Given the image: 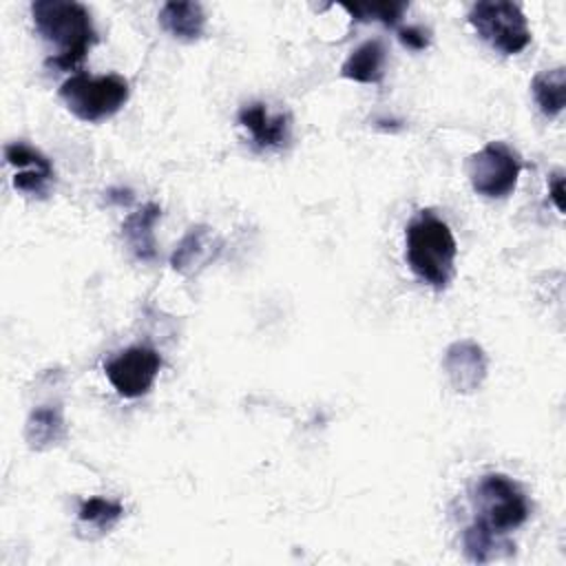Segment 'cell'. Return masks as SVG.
Returning a JSON list of instances; mask_svg holds the SVG:
<instances>
[{
  "instance_id": "obj_1",
  "label": "cell",
  "mask_w": 566,
  "mask_h": 566,
  "mask_svg": "<svg viewBox=\"0 0 566 566\" xmlns=\"http://www.w3.org/2000/svg\"><path fill=\"white\" fill-rule=\"evenodd\" d=\"M31 18L38 35L55 46V53L46 60L53 71L77 69L97 42L91 11L75 0H35Z\"/></svg>"
},
{
  "instance_id": "obj_2",
  "label": "cell",
  "mask_w": 566,
  "mask_h": 566,
  "mask_svg": "<svg viewBox=\"0 0 566 566\" xmlns=\"http://www.w3.org/2000/svg\"><path fill=\"white\" fill-rule=\"evenodd\" d=\"M407 239V263L411 272L433 290H444L453 279V265L458 256V243L451 228L422 210L409 221L405 230Z\"/></svg>"
},
{
  "instance_id": "obj_3",
  "label": "cell",
  "mask_w": 566,
  "mask_h": 566,
  "mask_svg": "<svg viewBox=\"0 0 566 566\" xmlns=\"http://www.w3.org/2000/svg\"><path fill=\"white\" fill-rule=\"evenodd\" d=\"M60 97L77 119L93 124L113 117L128 102L130 84L117 73H77L62 82Z\"/></svg>"
},
{
  "instance_id": "obj_4",
  "label": "cell",
  "mask_w": 566,
  "mask_h": 566,
  "mask_svg": "<svg viewBox=\"0 0 566 566\" xmlns=\"http://www.w3.org/2000/svg\"><path fill=\"white\" fill-rule=\"evenodd\" d=\"M473 504L475 522L502 535L522 526L531 515L522 486L504 473L482 475L473 491Z\"/></svg>"
},
{
  "instance_id": "obj_5",
  "label": "cell",
  "mask_w": 566,
  "mask_h": 566,
  "mask_svg": "<svg viewBox=\"0 0 566 566\" xmlns=\"http://www.w3.org/2000/svg\"><path fill=\"white\" fill-rule=\"evenodd\" d=\"M469 24L497 53L515 55L531 42V29L520 4L506 0H482L469 11Z\"/></svg>"
},
{
  "instance_id": "obj_6",
  "label": "cell",
  "mask_w": 566,
  "mask_h": 566,
  "mask_svg": "<svg viewBox=\"0 0 566 566\" xmlns=\"http://www.w3.org/2000/svg\"><path fill=\"white\" fill-rule=\"evenodd\" d=\"M522 170V159L504 142H489L467 159V175L471 188L489 199L509 197Z\"/></svg>"
},
{
  "instance_id": "obj_7",
  "label": "cell",
  "mask_w": 566,
  "mask_h": 566,
  "mask_svg": "<svg viewBox=\"0 0 566 566\" xmlns=\"http://www.w3.org/2000/svg\"><path fill=\"white\" fill-rule=\"evenodd\" d=\"M161 369V356L148 345H133L104 365L106 378L124 398L148 394Z\"/></svg>"
},
{
  "instance_id": "obj_8",
  "label": "cell",
  "mask_w": 566,
  "mask_h": 566,
  "mask_svg": "<svg viewBox=\"0 0 566 566\" xmlns=\"http://www.w3.org/2000/svg\"><path fill=\"white\" fill-rule=\"evenodd\" d=\"M4 159L13 168V188L29 195L44 199L55 184L53 164L33 146L24 142H11L4 146Z\"/></svg>"
},
{
  "instance_id": "obj_9",
  "label": "cell",
  "mask_w": 566,
  "mask_h": 566,
  "mask_svg": "<svg viewBox=\"0 0 566 566\" xmlns=\"http://www.w3.org/2000/svg\"><path fill=\"white\" fill-rule=\"evenodd\" d=\"M237 122L250 133L256 150L283 148L292 137V117L287 113H270L263 102L245 104L239 111Z\"/></svg>"
},
{
  "instance_id": "obj_10",
  "label": "cell",
  "mask_w": 566,
  "mask_h": 566,
  "mask_svg": "<svg viewBox=\"0 0 566 566\" xmlns=\"http://www.w3.org/2000/svg\"><path fill=\"white\" fill-rule=\"evenodd\" d=\"M442 367L458 394H473L486 378V354L473 340H455L447 347Z\"/></svg>"
},
{
  "instance_id": "obj_11",
  "label": "cell",
  "mask_w": 566,
  "mask_h": 566,
  "mask_svg": "<svg viewBox=\"0 0 566 566\" xmlns=\"http://www.w3.org/2000/svg\"><path fill=\"white\" fill-rule=\"evenodd\" d=\"M223 241L210 226H192L170 254V265L184 276H195L221 254Z\"/></svg>"
},
{
  "instance_id": "obj_12",
  "label": "cell",
  "mask_w": 566,
  "mask_h": 566,
  "mask_svg": "<svg viewBox=\"0 0 566 566\" xmlns=\"http://www.w3.org/2000/svg\"><path fill=\"white\" fill-rule=\"evenodd\" d=\"M161 217V208L157 203H146L139 210L130 212L122 223V237L128 243L130 252L139 261H155L157 243H155V223Z\"/></svg>"
},
{
  "instance_id": "obj_13",
  "label": "cell",
  "mask_w": 566,
  "mask_h": 566,
  "mask_svg": "<svg viewBox=\"0 0 566 566\" xmlns=\"http://www.w3.org/2000/svg\"><path fill=\"white\" fill-rule=\"evenodd\" d=\"M159 24L172 38L195 42L203 35L206 13L199 2H166L159 9Z\"/></svg>"
},
{
  "instance_id": "obj_14",
  "label": "cell",
  "mask_w": 566,
  "mask_h": 566,
  "mask_svg": "<svg viewBox=\"0 0 566 566\" xmlns=\"http://www.w3.org/2000/svg\"><path fill=\"white\" fill-rule=\"evenodd\" d=\"M387 51L380 40H367L343 62L340 75L360 84H378L385 77Z\"/></svg>"
},
{
  "instance_id": "obj_15",
  "label": "cell",
  "mask_w": 566,
  "mask_h": 566,
  "mask_svg": "<svg viewBox=\"0 0 566 566\" xmlns=\"http://www.w3.org/2000/svg\"><path fill=\"white\" fill-rule=\"evenodd\" d=\"M66 438V422L60 407H38L31 411L27 427H24V440L31 449L44 451L53 444H60Z\"/></svg>"
},
{
  "instance_id": "obj_16",
  "label": "cell",
  "mask_w": 566,
  "mask_h": 566,
  "mask_svg": "<svg viewBox=\"0 0 566 566\" xmlns=\"http://www.w3.org/2000/svg\"><path fill=\"white\" fill-rule=\"evenodd\" d=\"M531 93L542 115H546L548 119L562 115L566 106V69L555 66L537 73L531 82Z\"/></svg>"
},
{
  "instance_id": "obj_17",
  "label": "cell",
  "mask_w": 566,
  "mask_h": 566,
  "mask_svg": "<svg viewBox=\"0 0 566 566\" xmlns=\"http://www.w3.org/2000/svg\"><path fill=\"white\" fill-rule=\"evenodd\" d=\"M464 553L471 562L484 564L504 555L513 553V542H509L502 533H495L491 528H486L480 522H473L467 531H464Z\"/></svg>"
},
{
  "instance_id": "obj_18",
  "label": "cell",
  "mask_w": 566,
  "mask_h": 566,
  "mask_svg": "<svg viewBox=\"0 0 566 566\" xmlns=\"http://www.w3.org/2000/svg\"><path fill=\"white\" fill-rule=\"evenodd\" d=\"M124 515V506L106 497H88L77 509L80 528L91 531V535L108 533Z\"/></svg>"
},
{
  "instance_id": "obj_19",
  "label": "cell",
  "mask_w": 566,
  "mask_h": 566,
  "mask_svg": "<svg viewBox=\"0 0 566 566\" xmlns=\"http://www.w3.org/2000/svg\"><path fill=\"white\" fill-rule=\"evenodd\" d=\"M345 9L356 18V20H363V22H369V20H378L382 22L385 27H394L407 4L405 2H378V4H345Z\"/></svg>"
},
{
  "instance_id": "obj_20",
  "label": "cell",
  "mask_w": 566,
  "mask_h": 566,
  "mask_svg": "<svg viewBox=\"0 0 566 566\" xmlns=\"http://www.w3.org/2000/svg\"><path fill=\"white\" fill-rule=\"evenodd\" d=\"M398 40L402 42V46H407L411 51H424L431 44V31L420 27V24L400 27L398 29Z\"/></svg>"
},
{
  "instance_id": "obj_21",
  "label": "cell",
  "mask_w": 566,
  "mask_h": 566,
  "mask_svg": "<svg viewBox=\"0 0 566 566\" xmlns=\"http://www.w3.org/2000/svg\"><path fill=\"white\" fill-rule=\"evenodd\" d=\"M548 192H551V199H553L555 208L559 212H564V177H562V172L553 175V179L548 184Z\"/></svg>"
}]
</instances>
